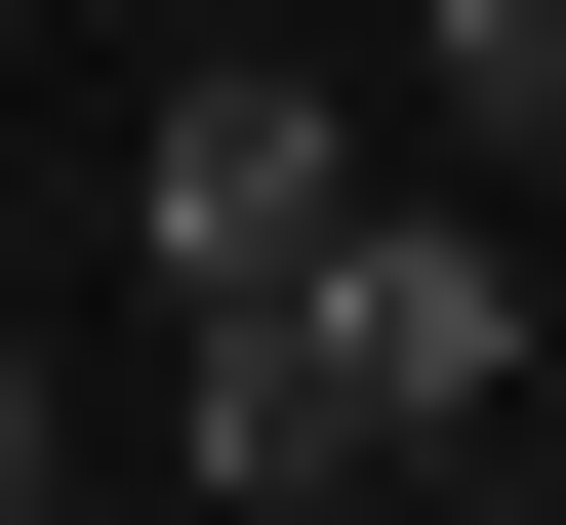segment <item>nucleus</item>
<instances>
[{
    "label": "nucleus",
    "instance_id": "1",
    "mask_svg": "<svg viewBox=\"0 0 566 525\" xmlns=\"http://www.w3.org/2000/svg\"><path fill=\"white\" fill-rule=\"evenodd\" d=\"M526 405V283L446 243V202H324L283 283H163V485L324 525V485H446V444Z\"/></svg>",
    "mask_w": 566,
    "mask_h": 525
},
{
    "label": "nucleus",
    "instance_id": "2",
    "mask_svg": "<svg viewBox=\"0 0 566 525\" xmlns=\"http://www.w3.org/2000/svg\"><path fill=\"white\" fill-rule=\"evenodd\" d=\"M324 202H365V122H324V82H163V162H122V243H163V283H283Z\"/></svg>",
    "mask_w": 566,
    "mask_h": 525
},
{
    "label": "nucleus",
    "instance_id": "3",
    "mask_svg": "<svg viewBox=\"0 0 566 525\" xmlns=\"http://www.w3.org/2000/svg\"><path fill=\"white\" fill-rule=\"evenodd\" d=\"M82 485V364H41V202H0V525Z\"/></svg>",
    "mask_w": 566,
    "mask_h": 525
},
{
    "label": "nucleus",
    "instance_id": "4",
    "mask_svg": "<svg viewBox=\"0 0 566 525\" xmlns=\"http://www.w3.org/2000/svg\"><path fill=\"white\" fill-rule=\"evenodd\" d=\"M446 122H485V162H566V0H446Z\"/></svg>",
    "mask_w": 566,
    "mask_h": 525
}]
</instances>
